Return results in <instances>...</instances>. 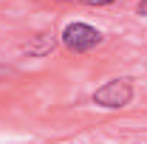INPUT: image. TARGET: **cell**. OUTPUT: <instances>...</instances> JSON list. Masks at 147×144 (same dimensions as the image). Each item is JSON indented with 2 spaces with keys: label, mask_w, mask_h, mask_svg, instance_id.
I'll use <instances>...</instances> for the list:
<instances>
[{
  "label": "cell",
  "mask_w": 147,
  "mask_h": 144,
  "mask_svg": "<svg viewBox=\"0 0 147 144\" xmlns=\"http://www.w3.org/2000/svg\"><path fill=\"white\" fill-rule=\"evenodd\" d=\"M102 42V31L91 26V23H82V20H74L62 28V45L68 51H76V54H85Z\"/></svg>",
  "instance_id": "cell-1"
},
{
  "label": "cell",
  "mask_w": 147,
  "mask_h": 144,
  "mask_svg": "<svg viewBox=\"0 0 147 144\" xmlns=\"http://www.w3.org/2000/svg\"><path fill=\"white\" fill-rule=\"evenodd\" d=\"M130 99H133V82H130L127 76L108 79L102 88H96V93H93V105L108 108V110L125 108V105H130Z\"/></svg>",
  "instance_id": "cell-2"
},
{
  "label": "cell",
  "mask_w": 147,
  "mask_h": 144,
  "mask_svg": "<svg viewBox=\"0 0 147 144\" xmlns=\"http://www.w3.org/2000/svg\"><path fill=\"white\" fill-rule=\"evenodd\" d=\"M51 48H54V40L48 34H34L31 42H26V54L28 57H42V54H48Z\"/></svg>",
  "instance_id": "cell-3"
},
{
  "label": "cell",
  "mask_w": 147,
  "mask_h": 144,
  "mask_svg": "<svg viewBox=\"0 0 147 144\" xmlns=\"http://www.w3.org/2000/svg\"><path fill=\"white\" fill-rule=\"evenodd\" d=\"M82 3H88V6H110L116 0H82Z\"/></svg>",
  "instance_id": "cell-4"
},
{
  "label": "cell",
  "mask_w": 147,
  "mask_h": 144,
  "mask_svg": "<svg viewBox=\"0 0 147 144\" xmlns=\"http://www.w3.org/2000/svg\"><path fill=\"white\" fill-rule=\"evenodd\" d=\"M136 11H139L142 17H147V0H139V6H136Z\"/></svg>",
  "instance_id": "cell-5"
}]
</instances>
